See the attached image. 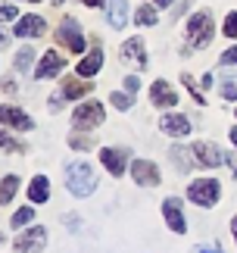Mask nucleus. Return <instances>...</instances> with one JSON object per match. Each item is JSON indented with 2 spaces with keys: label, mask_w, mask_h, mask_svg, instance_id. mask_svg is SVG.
<instances>
[{
  "label": "nucleus",
  "mask_w": 237,
  "mask_h": 253,
  "mask_svg": "<svg viewBox=\"0 0 237 253\" xmlns=\"http://www.w3.org/2000/svg\"><path fill=\"white\" fill-rule=\"evenodd\" d=\"M66 184L75 197H87V194H94V188H97V175L87 163H69L66 166Z\"/></svg>",
  "instance_id": "obj_1"
},
{
  "label": "nucleus",
  "mask_w": 237,
  "mask_h": 253,
  "mask_svg": "<svg viewBox=\"0 0 237 253\" xmlns=\"http://www.w3.org/2000/svg\"><path fill=\"white\" fill-rule=\"evenodd\" d=\"M187 197H191L197 207H212V203L219 200V181L215 178H197V181H191V188H187Z\"/></svg>",
  "instance_id": "obj_2"
},
{
  "label": "nucleus",
  "mask_w": 237,
  "mask_h": 253,
  "mask_svg": "<svg viewBox=\"0 0 237 253\" xmlns=\"http://www.w3.org/2000/svg\"><path fill=\"white\" fill-rule=\"evenodd\" d=\"M187 38H191V44H197V47L209 44L212 41V16L209 13L191 16V22H187Z\"/></svg>",
  "instance_id": "obj_3"
},
{
  "label": "nucleus",
  "mask_w": 237,
  "mask_h": 253,
  "mask_svg": "<svg viewBox=\"0 0 237 253\" xmlns=\"http://www.w3.org/2000/svg\"><path fill=\"white\" fill-rule=\"evenodd\" d=\"M72 122H75V128H97V125L103 122V106L97 103V100H87V103H81V106L75 110Z\"/></svg>",
  "instance_id": "obj_4"
},
{
  "label": "nucleus",
  "mask_w": 237,
  "mask_h": 253,
  "mask_svg": "<svg viewBox=\"0 0 237 253\" xmlns=\"http://www.w3.org/2000/svg\"><path fill=\"white\" fill-rule=\"evenodd\" d=\"M56 41H59V44H66L69 50H75V53H81V50H84V35L75 28V19H72V16H69L66 22L59 25V32H56Z\"/></svg>",
  "instance_id": "obj_5"
},
{
  "label": "nucleus",
  "mask_w": 237,
  "mask_h": 253,
  "mask_svg": "<svg viewBox=\"0 0 237 253\" xmlns=\"http://www.w3.org/2000/svg\"><path fill=\"white\" fill-rule=\"evenodd\" d=\"M47 244V231L38 225L32 231H25L22 238H16V253H38V250H44Z\"/></svg>",
  "instance_id": "obj_6"
},
{
  "label": "nucleus",
  "mask_w": 237,
  "mask_h": 253,
  "mask_svg": "<svg viewBox=\"0 0 237 253\" xmlns=\"http://www.w3.org/2000/svg\"><path fill=\"white\" fill-rule=\"evenodd\" d=\"M194 153H197V163H200V166H206V169H212V166H219V163L231 160V157H225L219 147H212V144H206V141L194 144Z\"/></svg>",
  "instance_id": "obj_7"
},
{
  "label": "nucleus",
  "mask_w": 237,
  "mask_h": 253,
  "mask_svg": "<svg viewBox=\"0 0 237 253\" xmlns=\"http://www.w3.org/2000/svg\"><path fill=\"white\" fill-rule=\"evenodd\" d=\"M131 175H134L137 184H144V188H153V184H159V169H156L153 163H147V160H134Z\"/></svg>",
  "instance_id": "obj_8"
},
{
  "label": "nucleus",
  "mask_w": 237,
  "mask_h": 253,
  "mask_svg": "<svg viewBox=\"0 0 237 253\" xmlns=\"http://www.w3.org/2000/svg\"><path fill=\"white\" fill-rule=\"evenodd\" d=\"M162 212H165V222H169V228L172 231H178V235H181V231H187V222H184V212H181V200L178 197H169L162 203Z\"/></svg>",
  "instance_id": "obj_9"
},
{
  "label": "nucleus",
  "mask_w": 237,
  "mask_h": 253,
  "mask_svg": "<svg viewBox=\"0 0 237 253\" xmlns=\"http://www.w3.org/2000/svg\"><path fill=\"white\" fill-rule=\"evenodd\" d=\"M122 60L125 63H137V69L147 66V50H144V41L141 38H128L122 44Z\"/></svg>",
  "instance_id": "obj_10"
},
{
  "label": "nucleus",
  "mask_w": 237,
  "mask_h": 253,
  "mask_svg": "<svg viewBox=\"0 0 237 253\" xmlns=\"http://www.w3.org/2000/svg\"><path fill=\"white\" fill-rule=\"evenodd\" d=\"M59 69H63V56H59V50H47L41 66L35 69V75H38V79H53Z\"/></svg>",
  "instance_id": "obj_11"
},
{
  "label": "nucleus",
  "mask_w": 237,
  "mask_h": 253,
  "mask_svg": "<svg viewBox=\"0 0 237 253\" xmlns=\"http://www.w3.org/2000/svg\"><path fill=\"white\" fill-rule=\"evenodd\" d=\"M100 160H103V166L110 169L113 175H122V172H125L128 150H113V147H106V150H100Z\"/></svg>",
  "instance_id": "obj_12"
},
{
  "label": "nucleus",
  "mask_w": 237,
  "mask_h": 253,
  "mask_svg": "<svg viewBox=\"0 0 237 253\" xmlns=\"http://www.w3.org/2000/svg\"><path fill=\"white\" fill-rule=\"evenodd\" d=\"M44 19L41 16H22V19H19V22H16V35L19 38H38V35H44Z\"/></svg>",
  "instance_id": "obj_13"
},
{
  "label": "nucleus",
  "mask_w": 237,
  "mask_h": 253,
  "mask_svg": "<svg viewBox=\"0 0 237 253\" xmlns=\"http://www.w3.org/2000/svg\"><path fill=\"white\" fill-rule=\"evenodd\" d=\"M159 128L165 131V134H175V138H184V134L187 131H191V122H187L184 119V116H162V119H159Z\"/></svg>",
  "instance_id": "obj_14"
},
{
  "label": "nucleus",
  "mask_w": 237,
  "mask_h": 253,
  "mask_svg": "<svg viewBox=\"0 0 237 253\" xmlns=\"http://www.w3.org/2000/svg\"><path fill=\"white\" fill-rule=\"evenodd\" d=\"M100 66H103V50H100V47H94V50L78 63V75H81V79H91V75L100 72Z\"/></svg>",
  "instance_id": "obj_15"
},
{
  "label": "nucleus",
  "mask_w": 237,
  "mask_h": 253,
  "mask_svg": "<svg viewBox=\"0 0 237 253\" xmlns=\"http://www.w3.org/2000/svg\"><path fill=\"white\" fill-rule=\"evenodd\" d=\"M150 94H153V103H156V106H175V103H178V94L172 91L169 82H153Z\"/></svg>",
  "instance_id": "obj_16"
},
{
  "label": "nucleus",
  "mask_w": 237,
  "mask_h": 253,
  "mask_svg": "<svg viewBox=\"0 0 237 253\" xmlns=\"http://www.w3.org/2000/svg\"><path fill=\"white\" fill-rule=\"evenodd\" d=\"M3 122H9V125H13V128H19V131H32V128H35V122L28 119L22 110H16V106H3Z\"/></svg>",
  "instance_id": "obj_17"
},
{
  "label": "nucleus",
  "mask_w": 237,
  "mask_h": 253,
  "mask_svg": "<svg viewBox=\"0 0 237 253\" xmlns=\"http://www.w3.org/2000/svg\"><path fill=\"white\" fill-rule=\"evenodd\" d=\"M106 13H110L113 28H125V22H128V3L125 0H106Z\"/></svg>",
  "instance_id": "obj_18"
},
{
  "label": "nucleus",
  "mask_w": 237,
  "mask_h": 253,
  "mask_svg": "<svg viewBox=\"0 0 237 253\" xmlns=\"http://www.w3.org/2000/svg\"><path fill=\"white\" fill-rule=\"evenodd\" d=\"M28 197H32V203H44L47 197H50V181H47L44 175L32 178V184H28Z\"/></svg>",
  "instance_id": "obj_19"
},
{
  "label": "nucleus",
  "mask_w": 237,
  "mask_h": 253,
  "mask_svg": "<svg viewBox=\"0 0 237 253\" xmlns=\"http://www.w3.org/2000/svg\"><path fill=\"white\" fill-rule=\"evenodd\" d=\"M63 94L75 100V97H84V94H91V84H87L84 79H66V82H63Z\"/></svg>",
  "instance_id": "obj_20"
},
{
  "label": "nucleus",
  "mask_w": 237,
  "mask_h": 253,
  "mask_svg": "<svg viewBox=\"0 0 237 253\" xmlns=\"http://www.w3.org/2000/svg\"><path fill=\"white\" fill-rule=\"evenodd\" d=\"M222 94L228 97V100H234V97H237V75H234V72H225V79H222Z\"/></svg>",
  "instance_id": "obj_21"
},
{
  "label": "nucleus",
  "mask_w": 237,
  "mask_h": 253,
  "mask_svg": "<svg viewBox=\"0 0 237 253\" xmlns=\"http://www.w3.org/2000/svg\"><path fill=\"white\" fill-rule=\"evenodd\" d=\"M16 188H19V178H16V175H6V178H3V203H9L16 197Z\"/></svg>",
  "instance_id": "obj_22"
},
{
  "label": "nucleus",
  "mask_w": 237,
  "mask_h": 253,
  "mask_svg": "<svg viewBox=\"0 0 237 253\" xmlns=\"http://www.w3.org/2000/svg\"><path fill=\"white\" fill-rule=\"evenodd\" d=\"M69 147H75V150H91L94 141L87 138V134H72V138H69Z\"/></svg>",
  "instance_id": "obj_23"
},
{
  "label": "nucleus",
  "mask_w": 237,
  "mask_h": 253,
  "mask_svg": "<svg viewBox=\"0 0 237 253\" xmlns=\"http://www.w3.org/2000/svg\"><path fill=\"white\" fill-rule=\"evenodd\" d=\"M32 219H35V212H32V210H19L16 216L9 219V225H13V228H22V225H28Z\"/></svg>",
  "instance_id": "obj_24"
},
{
  "label": "nucleus",
  "mask_w": 237,
  "mask_h": 253,
  "mask_svg": "<svg viewBox=\"0 0 237 253\" xmlns=\"http://www.w3.org/2000/svg\"><path fill=\"white\" fill-rule=\"evenodd\" d=\"M134 16H137V22H141V25H153V22H156V13H153L150 6H141Z\"/></svg>",
  "instance_id": "obj_25"
},
{
  "label": "nucleus",
  "mask_w": 237,
  "mask_h": 253,
  "mask_svg": "<svg viewBox=\"0 0 237 253\" xmlns=\"http://www.w3.org/2000/svg\"><path fill=\"white\" fill-rule=\"evenodd\" d=\"M110 103L118 106V110H128V106L134 103V97H128V94H110Z\"/></svg>",
  "instance_id": "obj_26"
},
{
  "label": "nucleus",
  "mask_w": 237,
  "mask_h": 253,
  "mask_svg": "<svg viewBox=\"0 0 237 253\" xmlns=\"http://www.w3.org/2000/svg\"><path fill=\"white\" fill-rule=\"evenodd\" d=\"M184 87H187V91L194 94V100H197V103H206V97L200 94V87L194 84V79H191V75H187V72H184Z\"/></svg>",
  "instance_id": "obj_27"
},
{
  "label": "nucleus",
  "mask_w": 237,
  "mask_h": 253,
  "mask_svg": "<svg viewBox=\"0 0 237 253\" xmlns=\"http://www.w3.org/2000/svg\"><path fill=\"white\" fill-rule=\"evenodd\" d=\"M225 35H228V38H237V13L228 16V22H225Z\"/></svg>",
  "instance_id": "obj_28"
},
{
  "label": "nucleus",
  "mask_w": 237,
  "mask_h": 253,
  "mask_svg": "<svg viewBox=\"0 0 237 253\" xmlns=\"http://www.w3.org/2000/svg\"><path fill=\"white\" fill-rule=\"evenodd\" d=\"M28 63H32V47H25V50L16 56V66H19V69H25Z\"/></svg>",
  "instance_id": "obj_29"
},
{
  "label": "nucleus",
  "mask_w": 237,
  "mask_h": 253,
  "mask_svg": "<svg viewBox=\"0 0 237 253\" xmlns=\"http://www.w3.org/2000/svg\"><path fill=\"white\" fill-rule=\"evenodd\" d=\"M172 157H175L178 163H181V169H187V166H191V157H187V153H184L181 147H175V150H172Z\"/></svg>",
  "instance_id": "obj_30"
},
{
  "label": "nucleus",
  "mask_w": 237,
  "mask_h": 253,
  "mask_svg": "<svg viewBox=\"0 0 237 253\" xmlns=\"http://www.w3.org/2000/svg\"><path fill=\"white\" fill-rule=\"evenodd\" d=\"M222 63H234V66H237V47H231V50L222 53Z\"/></svg>",
  "instance_id": "obj_31"
},
{
  "label": "nucleus",
  "mask_w": 237,
  "mask_h": 253,
  "mask_svg": "<svg viewBox=\"0 0 237 253\" xmlns=\"http://www.w3.org/2000/svg\"><path fill=\"white\" fill-rule=\"evenodd\" d=\"M3 19H19V13H16L13 3H3Z\"/></svg>",
  "instance_id": "obj_32"
},
{
  "label": "nucleus",
  "mask_w": 237,
  "mask_h": 253,
  "mask_svg": "<svg viewBox=\"0 0 237 253\" xmlns=\"http://www.w3.org/2000/svg\"><path fill=\"white\" fill-rule=\"evenodd\" d=\"M194 253H222V250L215 247V244H203V247H197Z\"/></svg>",
  "instance_id": "obj_33"
},
{
  "label": "nucleus",
  "mask_w": 237,
  "mask_h": 253,
  "mask_svg": "<svg viewBox=\"0 0 237 253\" xmlns=\"http://www.w3.org/2000/svg\"><path fill=\"white\" fill-rule=\"evenodd\" d=\"M125 87H128V91H137V87H141V82H137L134 75H128V79H125Z\"/></svg>",
  "instance_id": "obj_34"
},
{
  "label": "nucleus",
  "mask_w": 237,
  "mask_h": 253,
  "mask_svg": "<svg viewBox=\"0 0 237 253\" xmlns=\"http://www.w3.org/2000/svg\"><path fill=\"white\" fill-rule=\"evenodd\" d=\"M3 150L9 153V150H19V144L13 141V138H6V134H3Z\"/></svg>",
  "instance_id": "obj_35"
},
{
  "label": "nucleus",
  "mask_w": 237,
  "mask_h": 253,
  "mask_svg": "<svg viewBox=\"0 0 237 253\" xmlns=\"http://www.w3.org/2000/svg\"><path fill=\"white\" fill-rule=\"evenodd\" d=\"M228 163H231V172H234V178H237V157H231Z\"/></svg>",
  "instance_id": "obj_36"
},
{
  "label": "nucleus",
  "mask_w": 237,
  "mask_h": 253,
  "mask_svg": "<svg viewBox=\"0 0 237 253\" xmlns=\"http://www.w3.org/2000/svg\"><path fill=\"white\" fill-rule=\"evenodd\" d=\"M156 6H169V3H175V0H153Z\"/></svg>",
  "instance_id": "obj_37"
},
{
  "label": "nucleus",
  "mask_w": 237,
  "mask_h": 253,
  "mask_svg": "<svg viewBox=\"0 0 237 253\" xmlns=\"http://www.w3.org/2000/svg\"><path fill=\"white\" fill-rule=\"evenodd\" d=\"M81 3H87V6H100L103 0H81Z\"/></svg>",
  "instance_id": "obj_38"
},
{
  "label": "nucleus",
  "mask_w": 237,
  "mask_h": 253,
  "mask_svg": "<svg viewBox=\"0 0 237 253\" xmlns=\"http://www.w3.org/2000/svg\"><path fill=\"white\" fill-rule=\"evenodd\" d=\"M231 231H234V238H237V219H231Z\"/></svg>",
  "instance_id": "obj_39"
},
{
  "label": "nucleus",
  "mask_w": 237,
  "mask_h": 253,
  "mask_svg": "<svg viewBox=\"0 0 237 253\" xmlns=\"http://www.w3.org/2000/svg\"><path fill=\"white\" fill-rule=\"evenodd\" d=\"M231 141H234V144H237V128H231Z\"/></svg>",
  "instance_id": "obj_40"
},
{
  "label": "nucleus",
  "mask_w": 237,
  "mask_h": 253,
  "mask_svg": "<svg viewBox=\"0 0 237 253\" xmlns=\"http://www.w3.org/2000/svg\"><path fill=\"white\" fill-rule=\"evenodd\" d=\"M53 3H63V0H53Z\"/></svg>",
  "instance_id": "obj_41"
},
{
  "label": "nucleus",
  "mask_w": 237,
  "mask_h": 253,
  "mask_svg": "<svg viewBox=\"0 0 237 253\" xmlns=\"http://www.w3.org/2000/svg\"><path fill=\"white\" fill-rule=\"evenodd\" d=\"M35 3H38V0H35Z\"/></svg>",
  "instance_id": "obj_42"
}]
</instances>
